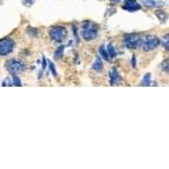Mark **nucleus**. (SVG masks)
I'll list each match as a JSON object with an SVG mask.
<instances>
[{"mask_svg": "<svg viewBox=\"0 0 169 169\" xmlns=\"http://www.w3.org/2000/svg\"><path fill=\"white\" fill-rule=\"evenodd\" d=\"M140 8V5L135 0H126L125 3H124V9L129 10V11H135V10H139Z\"/></svg>", "mask_w": 169, "mask_h": 169, "instance_id": "obj_7", "label": "nucleus"}, {"mask_svg": "<svg viewBox=\"0 0 169 169\" xmlns=\"http://www.w3.org/2000/svg\"><path fill=\"white\" fill-rule=\"evenodd\" d=\"M13 79H14V84H15V86H22L19 78H18L16 75H13Z\"/></svg>", "mask_w": 169, "mask_h": 169, "instance_id": "obj_18", "label": "nucleus"}, {"mask_svg": "<svg viewBox=\"0 0 169 169\" xmlns=\"http://www.w3.org/2000/svg\"><path fill=\"white\" fill-rule=\"evenodd\" d=\"M98 51H99V54L103 56V59H104V60H107V61H109V60H111V59H109V56H108L107 52H106V50H105V46L104 45L99 46Z\"/></svg>", "mask_w": 169, "mask_h": 169, "instance_id": "obj_10", "label": "nucleus"}, {"mask_svg": "<svg viewBox=\"0 0 169 169\" xmlns=\"http://www.w3.org/2000/svg\"><path fill=\"white\" fill-rule=\"evenodd\" d=\"M15 47V43L11 39H0V56H8L13 52Z\"/></svg>", "mask_w": 169, "mask_h": 169, "instance_id": "obj_6", "label": "nucleus"}, {"mask_svg": "<svg viewBox=\"0 0 169 169\" xmlns=\"http://www.w3.org/2000/svg\"><path fill=\"white\" fill-rule=\"evenodd\" d=\"M160 44V41L158 37L153 35H146L140 37V47H142L143 51L146 52H149V51H152V50H156Z\"/></svg>", "mask_w": 169, "mask_h": 169, "instance_id": "obj_1", "label": "nucleus"}, {"mask_svg": "<svg viewBox=\"0 0 169 169\" xmlns=\"http://www.w3.org/2000/svg\"><path fill=\"white\" fill-rule=\"evenodd\" d=\"M49 67H50V69H51V71H52L53 76H54V77H56V68H54V65H53V63H52V62H49Z\"/></svg>", "mask_w": 169, "mask_h": 169, "instance_id": "obj_19", "label": "nucleus"}, {"mask_svg": "<svg viewBox=\"0 0 169 169\" xmlns=\"http://www.w3.org/2000/svg\"><path fill=\"white\" fill-rule=\"evenodd\" d=\"M121 81V77L118 76L117 71L115 69H113L111 71V84H117Z\"/></svg>", "mask_w": 169, "mask_h": 169, "instance_id": "obj_8", "label": "nucleus"}, {"mask_svg": "<svg viewBox=\"0 0 169 169\" xmlns=\"http://www.w3.org/2000/svg\"><path fill=\"white\" fill-rule=\"evenodd\" d=\"M161 69H163V70L166 72V73H168V75H169V59L165 60V61L161 63Z\"/></svg>", "mask_w": 169, "mask_h": 169, "instance_id": "obj_15", "label": "nucleus"}, {"mask_svg": "<svg viewBox=\"0 0 169 169\" xmlns=\"http://www.w3.org/2000/svg\"><path fill=\"white\" fill-rule=\"evenodd\" d=\"M93 69H94L95 71H101L103 70V61H101V58H97L96 59V61L94 62V64H93Z\"/></svg>", "mask_w": 169, "mask_h": 169, "instance_id": "obj_9", "label": "nucleus"}, {"mask_svg": "<svg viewBox=\"0 0 169 169\" xmlns=\"http://www.w3.org/2000/svg\"><path fill=\"white\" fill-rule=\"evenodd\" d=\"M107 54H108V56H109V59H111V60L116 56L115 49L113 47V45H112V44H108V46H107Z\"/></svg>", "mask_w": 169, "mask_h": 169, "instance_id": "obj_11", "label": "nucleus"}, {"mask_svg": "<svg viewBox=\"0 0 169 169\" xmlns=\"http://www.w3.org/2000/svg\"><path fill=\"white\" fill-rule=\"evenodd\" d=\"M150 84H151V76H150V73H146V76H144V78H143L142 80V86H150Z\"/></svg>", "mask_w": 169, "mask_h": 169, "instance_id": "obj_14", "label": "nucleus"}, {"mask_svg": "<svg viewBox=\"0 0 169 169\" xmlns=\"http://www.w3.org/2000/svg\"><path fill=\"white\" fill-rule=\"evenodd\" d=\"M24 5H33L34 0H23Z\"/></svg>", "mask_w": 169, "mask_h": 169, "instance_id": "obj_20", "label": "nucleus"}, {"mask_svg": "<svg viewBox=\"0 0 169 169\" xmlns=\"http://www.w3.org/2000/svg\"><path fill=\"white\" fill-rule=\"evenodd\" d=\"M50 37L54 42H62L67 36V29L63 26H56L50 29Z\"/></svg>", "mask_w": 169, "mask_h": 169, "instance_id": "obj_4", "label": "nucleus"}, {"mask_svg": "<svg viewBox=\"0 0 169 169\" xmlns=\"http://www.w3.org/2000/svg\"><path fill=\"white\" fill-rule=\"evenodd\" d=\"M6 69L10 73L16 75V73H19V72L25 70V64L18 60H9L6 63Z\"/></svg>", "mask_w": 169, "mask_h": 169, "instance_id": "obj_5", "label": "nucleus"}, {"mask_svg": "<svg viewBox=\"0 0 169 169\" xmlns=\"http://www.w3.org/2000/svg\"><path fill=\"white\" fill-rule=\"evenodd\" d=\"M98 33V26L96 24L91 23V22H84L82 25L81 35L86 41H91L97 37Z\"/></svg>", "mask_w": 169, "mask_h": 169, "instance_id": "obj_2", "label": "nucleus"}, {"mask_svg": "<svg viewBox=\"0 0 169 169\" xmlns=\"http://www.w3.org/2000/svg\"><path fill=\"white\" fill-rule=\"evenodd\" d=\"M144 3L149 7H158V6H163V2H158V1H155V0H143Z\"/></svg>", "mask_w": 169, "mask_h": 169, "instance_id": "obj_12", "label": "nucleus"}, {"mask_svg": "<svg viewBox=\"0 0 169 169\" xmlns=\"http://www.w3.org/2000/svg\"><path fill=\"white\" fill-rule=\"evenodd\" d=\"M63 51H64V46L61 45V46H59L58 50H56V52H54V58L58 60V59H60L62 56V54H63Z\"/></svg>", "mask_w": 169, "mask_h": 169, "instance_id": "obj_13", "label": "nucleus"}, {"mask_svg": "<svg viewBox=\"0 0 169 169\" xmlns=\"http://www.w3.org/2000/svg\"><path fill=\"white\" fill-rule=\"evenodd\" d=\"M124 45L129 47V49H138L140 46V35L139 34H134V33H131V34H126L123 39Z\"/></svg>", "mask_w": 169, "mask_h": 169, "instance_id": "obj_3", "label": "nucleus"}, {"mask_svg": "<svg viewBox=\"0 0 169 169\" xmlns=\"http://www.w3.org/2000/svg\"><path fill=\"white\" fill-rule=\"evenodd\" d=\"M157 16L159 17L160 18V20H161V22H165V20H166V18H167V15L165 13H163L161 14V11H157Z\"/></svg>", "mask_w": 169, "mask_h": 169, "instance_id": "obj_17", "label": "nucleus"}, {"mask_svg": "<svg viewBox=\"0 0 169 169\" xmlns=\"http://www.w3.org/2000/svg\"><path fill=\"white\" fill-rule=\"evenodd\" d=\"M163 47L167 50V51H169V33L167 34L165 37H163Z\"/></svg>", "mask_w": 169, "mask_h": 169, "instance_id": "obj_16", "label": "nucleus"}]
</instances>
